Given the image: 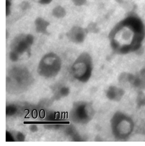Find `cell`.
<instances>
[{
	"instance_id": "6da1fadb",
	"label": "cell",
	"mask_w": 145,
	"mask_h": 146,
	"mask_svg": "<svg viewBox=\"0 0 145 146\" xmlns=\"http://www.w3.org/2000/svg\"><path fill=\"white\" fill-rule=\"evenodd\" d=\"M114 136L120 139H128L135 130L134 121L130 116L121 113L115 115L112 120Z\"/></svg>"
},
{
	"instance_id": "7a4b0ae2",
	"label": "cell",
	"mask_w": 145,
	"mask_h": 146,
	"mask_svg": "<svg viewBox=\"0 0 145 146\" xmlns=\"http://www.w3.org/2000/svg\"><path fill=\"white\" fill-rule=\"evenodd\" d=\"M60 62L54 54H49L44 57L40 66V70L42 74L51 75L59 70Z\"/></svg>"
},
{
	"instance_id": "3957f363",
	"label": "cell",
	"mask_w": 145,
	"mask_h": 146,
	"mask_svg": "<svg viewBox=\"0 0 145 146\" xmlns=\"http://www.w3.org/2000/svg\"><path fill=\"white\" fill-rule=\"evenodd\" d=\"M11 47L13 51L22 52L29 47L33 42V36L30 34L19 35L13 39Z\"/></svg>"
},
{
	"instance_id": "277c9868",
	"label": "cell",
	"mask_w": 145,
	"mask_h": 146,
	"mask_svg": "<svg viewBox=\"0 0 145 146\" xmlns=\"http://www.w3.org/2000/svg\"><path fill=\"white\" fill-rule=\"evenodd\" d=\"M86 30L80 27H73L67 33V36L69 40L74 43L82 42L85 40Z\"/></svg>"
},
{
	"instance_id": "5b68a950",
	"label": "cell",
	"mask_w": 145,
	"mask_h": 146,
	"mask_svg": "<svg viewBox=\"0 0 145 146\" xmlns=\"http://www.w3.org/2000/svg\"><path fill=\"white\" fill-rule=\"evenodd\" d=\"M35 24L37 33L43 34L48 35L47 28L49 25V23L48 22L43 18H38L35 20Z\"/></svg>"
},
{
	"instance_id": "8992f818",
	"label": "cell",
	"mask_w": 145,
	"mask_h": 146,
	"mask_svg": "<svg viewBox=\"0 0 145 146\" xmlns=\"http://www.w3.org/2000/svg\"><path fill=\"white\" fill-rule=\"evenodd\" d=\"M53 15L57 18H63L66 15L65 9L61 6L56 7L53 10Z\"/></svg>"
},
{
	"instance_id": "52a82bcc",
	"label": "cell",
	"mask_w": 145,
	"mask_h": 146,
	"mask_svg": "<svg viewBox=\"0 0 145 146\" xmlns=\"http://www.w3.org/2000/svg\"><path fill=\"white\" fill-rule=\"evenodd\" d=\"M11 2L9 0H6V15L7 16L9 15L10 14V7Z\"/></svg>"
},
{
	"instance_id": "ba28073f",
	"label": "cell",
	"mask_w": 145,
	"mask_h": 146,
	"mask_svg": "<svg viewBox=\"0 0 145 146\" xmlns=\"http://www.w3.org/2000/svg\"><path fill=\"white\" fill-rule=\"evenodd\" d=\"M73 2L77 6H81L85 4L86 0H72Z\"/></svg>"
},
{
	"instance_id": "9c48e42d",
	"label": "cell",
	"mask_w": 145,
	"mask_h": 146,
	"mask_svg": "<svg viewBox=\"0 0 145 146\" xmlns=\"http://www.w3.org/2000/svg\"><path fill=\"white\" fill-rule=\"evenodd\" d=\"M38 3L42 4H49L52 2L53 0H35Z\"/></svg>"
},
{
	"instance_id": "30bf717a",
	"label": "cell",
	"mask_w": 145,
	"mask_h": 146,
	"mask_svg": "<svg viewBox=\"0 0 145 146\" xmlns=\"http://www.w3.org/2000/svg\"><path fill=\"white\" fill-rule=\"evenodd\" d=\"M21 7L23 9H27L29 7V5L28 3L27 2H23L21 4Z\"/></svg>"
}]
</instances>
